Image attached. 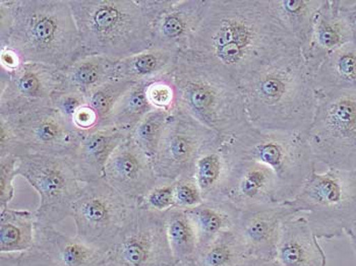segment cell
<instances>
[{
	"label": "cell",
	"instance_id": "obj_1",
	"mask_svg": "<svg viewBox=\"0 0 356 266\" xmlns=\"http://www.w3.org/2000/svg\"><path fill=\"white\" fill-rule=\"evenodd\" d=\"M186 53L241 88L261 70L302 51L268 0H210Z\"/></svg>",
	"mask_w": 356,
	"mask_h": 266
},
{
	"label": "cell",
	"instance_id": "obj_2",
	"mask_svg": "<svg viewBox=\"0 0 356 266\" xmlns=\"http://www.w3.org/2000/svg\"><path fill=\"white\" fill-rule=\"evenodd\" d=\"M65 70L85 56L69 0H0V47Z\"/></svg>",
	"mask_w": 356,
	"mask_h": 266
},
{
	"label": "cell",
	"instance_id": "obj_3",
	"mask_svg": "<svg viewBox=\"0 0 356 266\" xmlns=\"http://www.w3.org/2000/svg\"><path fill=\"white\" fill-rule=\"evenodd\" d=\"M250 125L263 131L307 134L318 91L302 53L261 70L241 87Z\"/></svg>",
	"mask_w": 356,
	"mask_h": 266
},
{
	"label": "cell",
	"instance_id": "obj_4",
	"mask_svg": "<svg viewBox=\"0 0 356 266\" xmlns=\"http://www.w3.org/2000/svg\"><path fill=\"white\" fill-rule=\"evenodd\" d=\"M86 55L120 61L152 48L153 24L168 0H69Z\"/></svg>",
	"mask_w": 356,
	"mask_h": 266
},
{
	"label": "cell",
	"instance_id": "obj_5",
	"mask_svg": "<svg viewBox=\"0 0 356 266\" xmlns=\"http://www.w3.org/2000/svg\"><path fill=\"white\" fill-rule=\"evenodd\" d=\"M172 78L178 107L211 131L230 136L250 126L241 88L214 68L184 52Z\"/></svg>",
	"mask_w": 356,
	"mask_h": 266
},
{
	"label": "cell",
	"instance_id": "obj_6",
	"mask_svg": "<svg viewBox=\"0 0 356 266\" xmlns=\"http://www.w3.org/2000/svg\"><path fill=\"white\" fill-rule=\"evenodd\" d=\"M285 202L307 219L318 240L342 238L356 226V172L314 170L298 194Z\"/></svg>",
	"mask_w": 356,
	"mask_h": 266
},
{
	"label": "cell",
	"instance_id": "obj_7",
	"mask_svg": "<svg viewBox=\"0 0 356 266\" xmlns=\"http://www.w3.org/2000/svg\"><path fill=\"white\" fill-rule=\"evenodd\" d=\"M225 138L232 156L258 160L273 171L280 185L281 202L293 199L316 170L305 133L263 131L250 125Z\"/></svg>",
	"mask_w": 356,
	"mask_h": 266
},
{
	"label": "cell",
	"instance_id": "obj_8",
	"mask_svg": "<svg viewBox=\"0 0 356 266\" xmlns=\"http://www.w3.org/2000/svg\"><path fill=\"white\" fill-rule=\"evenodd\" d=\"M307 140L316 162L356 172V91L318 92Z\"/></svg>",
	"mask_w": 356,
	"mask_h": 266
},
{
	"label": "cell",
	"instance_id": "obj_9",
	"mask_svg": "<svg viewBox=\"0 0 356 266\" xmlns=\"http://www.w3.org/2000/svg\"><path fill=\"white\" fill-rule=\"evenodd\" d=\"M17 176L23 177L40 197L35 212L36 225L56 226L72 217V206L83 183L67 158L30 153L19 158Z\"/></svg>",
	"mask_w": 356,
	"mask_h": 266
},
{
	"label": "cell",
	"instance_id": "obj_10",
	"mask_svg": "<svg viewBox=\"0 0 356 266\" xmlns=\"http://www.w3.org/2000/svg\"><path fill=\"white\" fill-rule=\"evenodd\" d=\"M131 208L104 178L83 184L72 210L76 236L96 249L108 252Z\"/></svg>",
	"mask_w": 356,
	"mask_h": 266
},
{
	"label": "cell",
	"instance_id": "obj_11",
	"mask_svg": "<svg viewBox=\"0 0 356 266\" xmlns=\"http://www.w3.org/2000/svg\"><path fill=\"white\" fill-rule=\"evenodd\" d=\"M108 257L120 266H177L167 237L166 213L133 206Z\"/></svg>",
	"mask_w": 356,
	"mask_h": 266
},
{
	"label": "cell",
	"instance_id": "obj_12",
	"mask_svg": "<svg viewBox=\"0 0 356 266\" xmlns=\"http://www.w3.org/2000/svg\"><path fill=\"white\" fill-rule=\"evenodd\" d=\"M219 134L177 107L169 114L154 169L160 179L177 181L193 176L195 160Z\"/></svg>",
	"mask_w": 356,
	"mask_h": 266
},
{
	"label": "cell",
	"instance_id": "obj_13",
	"mask_svg": "<svg viewBox=\"0 0 356 266\" xmlns=\"http://www.w3.org/2000/svg\"><path fill=\"white\" fill-rule=\"evenodd\" d=\"M0 116L12 123L28 153H45L72 160L83 138V134L52 106Z\"/></svg>",
	"mask_w": 356,
	"mask_h": 266
},
{
	"label": "cell",
	"instance_id": "obj_14",
	"mask_svg": "<svg viewBox=\"0 0 356 266\" xmlns=\"http://www.w3.org/2000/svg\"><path fill=\"white\" fill-rule=\"evenodd\" d=\"M63 81V70L26 63L10 76H0V114H17L51 106V96Z\"/></svg>",
	"mask_w": 356,
	"mask_h": 266
},
{
	"label": "cell",
	"instance_id": "obj_15",
	"mask_svg": "<svg viewBox=\"0 0 356 266\" xmlns=\"http://www.w3.org/2000/svg\"><path fill=\"white\" fill-rule=\"evenodd\" d=\"M230 158L229 172L219 200L227 201L239 210L282 203L278 178L269 167L258 160L234 157L232 153Z\"/></svg>",
	"mask_w": 356,
	"mask_h": 266
},
{
	"label": "cell",
	"instance_id": "obj_16",
	"mask_svg": "<svg viewBox=\"0 0 356 266\" xmlns=\"http://www.w3.org/2000/svg\"><path fill=\"white\" fill-rule=\"evenodd\" d=\"M103 178L133 206L140 203L159 179L153 160L129 136L112 153Z\"/></svg>",
	"mask_w": 356,
	"mask_h": 266
},
{
	"label": "cell",
	"instance_id": "obj_17",
	"mask_svg": "<svg viewBox=\"0 0 356 266\" xmlns=\"http://www.w3.org/2000/svg\"><path fill=\"white\" fill-rule=\"evenodd\" d=\"M355 39L356 26L349 0H323L311 43L302 54L312 76L327 57Z\"/></svg>",
	"mask_w": 356,
	"mask_h": 266
},
{
	"label": "cell",
	"instance_id": "obj_18",
	"mask_svg": "<svg viewBox=\"0 0 356 266\" xmlns=\"http://www.w3.org/2000/svg\"><path fill=\"white\" fill-rule=\"evenodd\" d=\"M210 0H168L153 24L152 47L184 53L197 32Z\"/></svg>",
	"mask_w": 356,
	"mask_h": 266
},
{
	"label": "cell",
	"instance_id": "obj_19",
	"mask_svg": "<svg viewBox=\"0 0 356 266\" xmlns=\"http://www.w3.org/2000/svg\"><path fill=\"white\" fill-rule=\"evenodd\" d=\"M286 202L241 210L234 230L243 240L250 256L275 260L281 228L296 217Z\"/></svg>",
	"mask_w": 356,
	"mask_h": 266
},
{
	"label": "cell",
	"instance_id": "obj_20",
	"mask_svg": "<svg viewBox=\"0 0 356 266\" xmlns=\"http://www.w3.org/2000/svg\"><path fill=\"white\" fill-rule=\"evenodd\" d=\"M34 248L45 253L57 266H105L108 252L101 251L54 226H35Z\"/></svg>",
	"mask_w": 356,
	"mask_h": 266
},
{
	"label": "cell",
	"instance_id": "obj_21",
	"mask_svg": "<svg viewBox=\"0 0 356 266\" xmlns=\"http://www.w3.org/2000/svg\"><path fill=\"white\" fill-rule=\"evenodd\" d=\"M275 261L279 266H327V256L303 215L283 223Z\"/></svg>",
	"mask_w": 356,
	"mask_h": 266
},
{
	"label": "cell",
	"instance_id": "obj_22",
	"mask_svg": "<svg viewBox=\"0 0 356 266\" xmlns=\"http://www.w3.org/2000/svg\"><path fill=\"white\" fill-rule=\"evenodd\" d=\"M129 133L116 127H102L83 135L72 164L81 183L104 177L105 167L112 153L129 138Z\"/></svg>",
	"mask_w": 356,
	"mask_h": 266
},
{
	"label": "cell",
	"instance_id": "obj_23",
	"mask_svg": "<svg viewBox=\"0 0 356 266\" xmlns=\"http://www.w3.org/2000/svg\"><path fill=\"white\" fill-rule=\"evenodd\" d=\"M229 147L225 136L219 135L195 160L193 177L205 200H219L222 187L229 172Z\"/></svg>",
	"mask_w": 356,
	"mask_h": 266
},
{
	"label": "cell",
	"instance_id": "obj_24",
	"mask_svg": "<svg viewBox=\"0 0 356 266\" xmlns=\"http://www.w3.org/2000/svg\"><path fill=\"white\" fill-rule=\"evenodd\" d=\"M268 3L281 26L300 44L302 54L305 53L323 0H268Z\"/></svg>",
	"mask_w": 356,
	"mask_h": 266
},
{
	"label": "cell",
	"instance_id": "obj_25",
	"mask_svg": "<svg viewBox=\"0 0 356 266\" xmlns=\"http://www.w3.org/2000/svg\"><path fill=\"white\" fill-rule=\"evenodd\" d=\"M179 55L168 50L150 48L118 63L116 78L131 83H151L172 76L177 67Z\"/></svg>",
	"mask_w": 356,
	"mask_h": 266
},
{
	"label": "cell",
	"instance_id": "obj_26",
	"mask_svg": "<svg viewBox=\"0 0 356 266\" xmlns=\"http://www.w3.org/2000/svg\"><path fill=\"white\" fill-rule=\"evenodd\" d=\"M118 61L103 55H86L63 70L58 90L88 94L116 76Z\"/></svg>",
	"mask_w": 356,
	"mask_h": 266
},
{
	"label": "cell",
	"instance_id": "obj_27",
	"mask_svg": "<svg viewBox=\"0 0 356 266\" xmlns=\"http://www.w3.org/2000/svg\"><path fill=\"white\" fill-rule=\"evenodd\" d=\"M186 212L197 232V250L205 247L222 233L233 230L241 213V210L224 200H205Z\"/></svg>",
	"mask_w": 356,
	"mask_h": 266
},
{
	"label": "cell",
	"instance_id": "obj_28",
	"mask_svg": "<svg viewBox=\"0 0 356 266\" xmlns=\"http://www.w3.org/2000/svg\"><path fill=\"white\" fill-rule=\"evenodd\" d=\"M318 92L356 91V39L327 57L313 74Z\"/></svg>",
	"mask_w": 356,
	"mask_h": 266
},
{
	"label": "cell",
	"instance_id": "obj_29",
	"mask_svg": "<svg viewBox=\"0 0 356 266\" xmlns=\"http://www.w3.org/2000/svg\"><path fill=\"white\" fill-rule=\"evenodd\" d=\"M35 212L8 208L0 210V253L30 251L35 246Z\"/></svg>",
	"mask_w": 356,
	"mask_h": 266
},
{
	"label": "cell",
	"instance_id": "obj_30",
	"mask_svg": "<svg viewBox=\"0 0 356 266\" xmlns=\"http://www.w3.org/2000/svg\"><path fill=\"white\" fill-rule=\"evenodd\" d=\"M248 257L247 247L233 228L197 250L193 261L197 266H238Z\"/></svg>",
	"mask_w": 356,
	"mask_h": 266
},
{
	"label": "cell",
	"instance_id": "obj_31",
	"mask_svg": "<svg viewBox=\"0 0 356 266\" xmlns=\"http://www.w3.org/2000/svg\"><path fill=\"white\" fill-rule=\"evenodd\" d=\"M167 237L177 263L193 261L197 252V236L186 210L175 208L166 213Z\"/></svg>",
	"mask_w": 356,
	"mask_h": 266
},
{
	"label": "cell",
	"instance_id": "obj_32",
	"mask_svg": "<svg viewBox=\"0 0 356 266\" xmlns=\"http://www.w3.org/2000/svg\"><path fill=\"white\" fill-rule=\"evenodd\" d=\"M148 83H135L118 101L104 127H116L131 134L138 122L154 110L146 96Z\"/></svg>",
	"mask_w": 356,
	"mask_h": 266
},
{
	"label": "cell",
	"instance_id": "obj_33",
	"mask_svg": "<svg viewBox=\"0 0 356 266\" xmlns=\"http://www.w3.org/2000/svg\"><path fill=\"white\" fill-rule=\"evenodd\" d=\"M170 113L162 110H153L138 122L129 134V138L153 160V163Z\"/></svg>",
	"mask_w": 356,
	"mask_h": 266
},
{
	"label": "cell",
	"instance_id": "obj_34",
	"mask_svg": "<svg viewBox=\"0 0 356 266\" xmlns=\"http://www.w3.org/2000/svg\"><path fill=\"white\" fill-rule=\"evenodd\" d=\"M134 85L135 83L115 76L88 94V104L95 110L100 118L98 128L105 126L118 101Z\"/></svg>",
	"mask_w": 356,
	"mask_h": 266
},
{
	"label": "cell",
	"instance_id": "obj_35",
	"mask_svg": "<svg viewBox=\"0 0 356 266\" xmlns=\"http://www.w3.org/2000/svg\"><path fill=\"white\" fill-rule=\"evenodd\" d=\"M146 96L154 110L172 112L178 107V92L172 76L151 81L146 88Z\"/></svg>",
	"mask_w": 356,
	"mask_h": 266
},
{
	"label": "cell",
	"instance_id": "obj_36",
	"mask_svg": "<svg viewBox=\"0 0 356 266\" xmlns=\"http://www.w3.org/2000/svg\"><path fill=\"white\" fill-rule=\"evenodd\" d=\"M138 206L157 213H167L175 208V181L158 179L153 189Z\"/></svg>",
	"mask_w": 356,
	"mask_h": 266
},
{
	"label": "cell",
	"instance_id": "obj_37",
	"mask_svg": "<svg viewBox=\"0 0 356 266\" xmlns=\"http://www.w3.org/2000/svg\"><path fill=\"white\" fill-rule=\"evenodd\" d=\"M19 157L4 156L0 157V210L10 206L15 197V178Z\"/></svg>",
	"mask_w": 356,
	"mask_h": 266
},
{
	"label": "cell",
	"instance_id": "obj_38",
	"mask_svg": "<svg viewBox=\"0 0 356 266\" xmlns=\"http://www.w3.org/2000/svg\"><path fill=\"white\" fill-rule=\"evenodd\" d=\"M205 201L201 189L193 176L175 181V208L190 210Z\"/></svg>",
	"mask_w": 356,
	"mask_h": 266
},
{
	"label": "cell",
	"instance_id": "obj_39",
	"mask_svg": "<svg viewBox=\"0 0 356 266\" xmlns=\"http://www.w3.org/2000/svg\"><path fill=\"white\" fill-rule=\"evenodd\" d=\"M86 104H88L87 97L78 92L56 90L51 96V106L70 122L74 113Z\"/></svg>",
	"mask_w": 356,
	"mask_h": 266
},
{
	"label": "cell",
	"instance_id": "obj_40",
	"mask_svg": "<svg viewBox=\"0 0 356 266\" xmlns=\"http://www.w3.org/2000/svg\"><path fill=\"white\" fill-rule=\"evenodd\" d=\"M27 153L12 123L4 116H0V157L15 156L19 158Z\"/></svg>",
	"mask_w": 356,
	"mask_h": 266
},
{
	"label": "cell",
	"instance_id": "obj_41",
	"mask_svg": "<svg viewBox=\"0 0 356 266\" xmlns=\"http://www.w3.org/2000/svg\"><path fill=\"white\" fill-rule=\"evenodd\" d=\"M0 266H57L54 261L40 250H32L15 254L0 255Z\"/></svg>",
	"mask_w": 356,
	"mask_h": 266
},
{
	"label": "cell",
	"instance_id": "obj_42",
	"mask_svg": "<svg viewBox=\"0 0 356 266\" xmlns=\"http://www.w3.org/2000/svg\"><path fill=\"white\" fill-rule=\"evenodd\" d=\"M72 123L76 127V131L85 135V134L98 128L99 124H100V118L93 108L89 104H86L72 116Z\"/></svg>",
	"mask_w": 356,
	"mask_h": 266
},
{
	"label": "cell",
	"instance_id": "obj_43",
	"mask_svg": "<svg viewBox=\"0 0 356 266\" xmlns=\"http://www.w3.org/2000/svg\"><path fill=\"white\" fill-rule=\"evenodd\" d=\"M25 60L10 47H0V76H10L23 67Z\"/></svg>",
	"mask_w": 356,
	"mask_h": 266
},
{
	"label": "cell",
	"instance_id": "obj_44",
	"mask_svg": "<svg viewBox=\"0 0 356 266\" xmlns=\"http://www.w3.org/2000/svg\"><path fill=\"white\" fill-rule=\"evenodd\" d=\"M238 266H279L276 261L270 259L250 256Z\"/></svg>",
	"mask_w": 356,
	"mask_h": 266
},
{
	"label": "cell",
	"instance_id": "obj_45",
	"mask_svg": "<svg viewBox=\"0 0 356 266\" xmlns=\"http://www.w3.org/2000/svg\"><path fill=\"white\" fill-rule=\"evenodd\" d=\"M347 236L350 239L351 247H353L356 258V226L353 228V231L347 235Z\"/></svg>",
	"mask_w": 356,
	"mask_h": 266
},
{
	"label": "cell",
	"instance_id": "obj_46",
	"mask_svg": "<svg viewBox=\"0 0 356 266\" xmlns=\"http://www.w3.org/2000/svg\"><path fill=\"white\" fill-rule=\"evenodd\" d=\"M349 8H350L351 15L356 26V0H349Z\"/></svg>",
	"mask_w": 356,
	"mask_h": 266
},
{
	"label": "cell",
	"instance_id": "obj_47",
	"mask_svg": "<svg viewBox=\"0 0 356 266\" xmlns=\"http://www.w3.org/2000/svg\"><path fill=\"white\" fill-rule=\"evenodd\" d=\"M177 266H197L195 261H188V263H178Z\"/></svg>",
	"mask_w": 356,
	"mask_h": 266
},
{
	"label": "cell",
	"instance_id": "obj_48",
	"mask_svg": "<svg viewBox=\"0 0 356 266\" xmlns=\"http://www.w3.org/2000/svg\"><path fill=\"white\" fill-rule=\"evenodd\" d=\"M105 266H120V265H116V263H112V261L108 260V263H107L106 265H105Z\"/></svg>",
	"mask_w": 356,
	"mask_h": 266
}]
</instances>
